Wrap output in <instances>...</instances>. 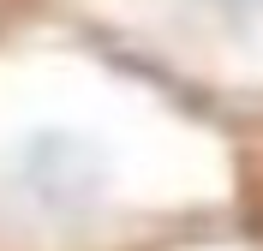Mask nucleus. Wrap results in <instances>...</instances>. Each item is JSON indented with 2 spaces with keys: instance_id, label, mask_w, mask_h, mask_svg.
Segmentation results:
<instances>
[{
  "instance_id": "obj_2",
  "label": "nucleus",
  "mask_w": 263,
  "mask_h": 251,
  "mask_svg": "<svg viewBox=\"0 0 263 251\" xmlns=\"http://www.w3.org/2000/svg\"><path fill=\"white\" fill-rule=\"evenodd\" d=\"M215 18H228V24H239V30H257L263 24V0H203Z\"/></svg>"
},
{
  "instance_id": "obj_1",
  "label": "nucleus",
  "mask_w": 263,
  "mask_h": 251,
  "mask_svg": "<svg viewBox=\"0 0 263 251\" xmlns=\"http://www.w3.org/2000/svg\"><path fill=\"white\" fill-rule=\"evenodd\" d=\"M0 191L18 216H30L36 227H72L96 209L102 198V156L84 132L66 126H36L12 144Z\"/></svg>"
}]
</instances>
